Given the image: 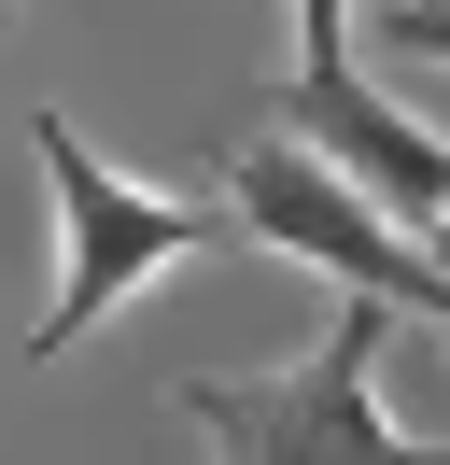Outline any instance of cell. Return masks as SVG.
<instances>
[{
    "label": "cell",
    "mask_w": 450,
    "mask_h": 465,
    "mask_svg": "<svg viewBox=\"0 0 450 465\" xmlns=\"http://www.w3.org/2000/svg\"><path fill=\"white\" fill-rule=\"evenodd\" d=\"M436 339H450V311H436Z\"/></svg>",
    "instance_id": "52a82bcc"
},
{
    "label": "cell",
    "mask_w": 450,
    "mask_h": 465,
    "mask_svg": "<svg viewBox=\"0 0 450 465\" xmlns=\"http://www.w3.org/2000/svg\"><path fill=\"white\" fill-rule=\"evenodd\" d=\"M225 212H240V226L268 240V254L324 268L338 296H380V311H422V324L450 311V268L422 254V240L394 226V212L366 198L352 170H324V155H309L296 127H268V114H253L240 142H225Z\"/></svg>",
    "instance_id": "3957f363"
},
{
    "label": "cell",
    "mask_w": 450,
    "mask_h": 465,
    "mask_svg": "<svg viewBox=\"0 0 450 465\" xmlns=\"http://www.w3.org/2000/svg\"><path fill=\"white\" fill-rule=\"evenodd\" d=\"M380 296H352V311L324 324L309 352H281V367H197L169 381V409H183L197 437H211V465H450V437H408L380 409V352H394Z\"/></svg>",
    "instance_id": "6da1fadb"
},
{
    "label": "cell",
    "mask_w": 450,
    "mask_h": 465,
    "mask_svg": "<svg viewBox=\"0 0 450 465\" xmlns=\"http://www.w3.org/2000/svg\"><path fill=\"white\" fill-rule=\"evenodd\" d=\"M380 43H394V57H422V71H450V0H394Z\"/></svg>",
    "instance_id": "8992f818"
},
{
    "label": "cell",
    "mask_w": 450,
    "mask_h": 465,
    "mask_svg": "<svg viewBox=\"0 0 450 465\" xmlns=\"http://www.w3.org/2000/svg\"><path fill=\"white\" fill-rule=\"evenodd\" d=\"M253 114H268V127H296L324 170H352L366 198H380L394 226H408L422 254L450 268V142H436V127H408L380 85H366V71H281Z\"/></svg>",
    "instance_id": "277c9868"
},
{
    "label": "cell",
    "mask_w": 450,
    "mask_h": 465,
    "mask_svg": "<svg viewBox=\"0 0 450 465\" xmlns=\"http://www.w3.org/2000/svg\"><path fill=\"white\" fill-rule=\"evenodd\" d=\"M296 71H352V0H296Z\"/></svg>",
    "instance_id": "5b68a950"
},
{
    "label": "cell",
    "mask_w": 450,
    "mask_h": 465,
    "mask_svg": "<svg viewBox=\"0 0 450 465\" xmlns=\"http://www.w3.org/2000/svg\"><path fill=\"white\" fill-rule=\"evenodd\" d=\"M28 155H43V183H56V296L28 311L15 367H56V352H71L84 324H112L127 296H155L183 254H211V240H225L197 198H169V183H127V170H99V142H84L71 114H28Z\"/></svg>",
    "instance_id": "7a4b0ae2"
}]
</instances>
